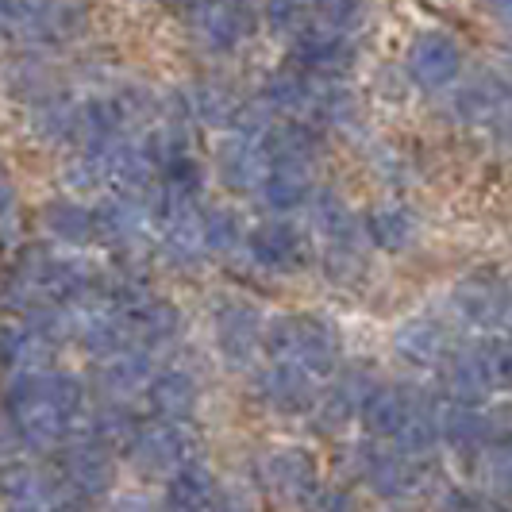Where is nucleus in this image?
Returning <instances> with one entry per match:
<instances>
[]
</instances>
